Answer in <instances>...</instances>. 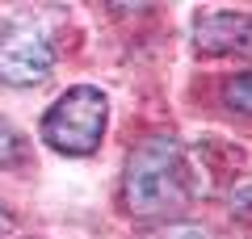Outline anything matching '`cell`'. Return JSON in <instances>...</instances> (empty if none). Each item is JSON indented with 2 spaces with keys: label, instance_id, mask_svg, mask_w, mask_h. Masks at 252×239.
Returning <instances> with one entry per match:
<instances>
[{
  "label": "cell",
  "instance_id": "cell-5",
  "mask_svg": "<svg viewBox=\"0 0 252 239\" xmlns=\"http://www.w3.org/2000/svg\"><path fill=\"white\" fill-rule=\"evenodd\" d=\"M223 101H227V109H235V114H252V71H240V76L227 80Z\"/></svg>",
  "mask_w": 252,
  "mask_h": 239
},
{
  "label": "cell",
  "instance_id": "cell-7",
  "mask_svg": "<svg viewBox=\"0 0 252 239\" xmlns=\"http://www.w3.org/2000/svg\"><path fill=\"white\" fill-rule=\"evenodd\" d=\"M235 214H240V218H248V222H252V185H248V189H240V193H235Z\"/></svg>",
  "mask_w": 252,
  "mask_h": 239
},
{
  "label": "cell",
  "instance_id": "cell-3",
  "mask_svg": "<svg viewBox=\"0 0 252 239\" xmlns=\"http://www.w3.org/2000/svg\"><path fill=\"white\" fill-rule=\"evenodd\" d=\"M55 71V46L38 30L13 26L0 34V84L13 89H34Z\"/></svg>",
  "mask_w": 252,
  "mask_h": 239
},
{
  "label": "cell",
  "instance_id": "cell-1",
  "mask_svg": "<svg viewBox=\"0 0 252 239\" xmlns=\"http://www.w3.org/2000/svg\"><path fill=\"white\" fill-rule=\"evenodd\" d=\"M193 193V168L189 155L172 134H152L143 139L122 172V206L139 222L172 218Z\"/></svg>",
  "mask_w": 252,
  "mask_h": 239
},
{
  "label": "cell",
  "instance_id": "cell-4",
  "mask_svg": "<svg viewBox=\"0 0 252 239\" xmlns=\"http://www.w3.org/2000/svg\"><path fill=\"white\" fill-rule=\"evenodd\" d=\"M193 46L219 59H252V13L206 9L193 26Z\"/></svg>",
  "mask_w": 252,
  "mask_h": 239
},
{
  "label": "cell",
  "instance_id": "cell-2",
  "mask_svg": "<svg viewBox=\"0 0 252 239\" xmlns=\"http://www.w3.org/2000/svg\"><path fill=\"white\" fill-rule=\"evenodd\" d=\"M105 122H109L105 92L93 84H76L42 114V143L55 147L59 155H93L101 147Z\"/></svg>",
  "mask_w": 252,
  "mask_h": 239
},
{
  "label": "cell",
  "instance_id": "cell-6",
  "mask_svg": "<svg viewBox=\"0 0 252 239\" xmlns=\"http://www.w3.org/2000/svg\"><path fill=\"white\" fill-rule=\"evenodd\" d=\"M152 239H206V231L202 227H172V231H160Z\"/></svg>",
  "mask_w": 252,
  "mask_h": 239
}]
</instances>
